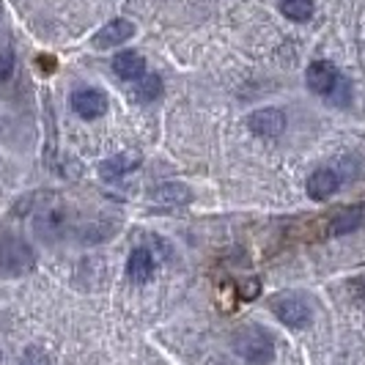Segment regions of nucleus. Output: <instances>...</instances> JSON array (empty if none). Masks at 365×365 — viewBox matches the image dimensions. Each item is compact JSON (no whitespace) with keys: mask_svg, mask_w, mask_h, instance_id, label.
Listing matches in <instances>:
<instances>
[{"mask_svg":"<svg viewBox=\"0 0 365 365\" xmlns=\"http://www.w3.org/2000/svg\"><path fill=\"white\" fill-rule=\"evenodd\" d=\"M234 349L247 365H269L274 360V338L261 324H247L239 329Z\"/></svg>","mask_w":365,"mask_h":365,"instance_id":"nucleus-1","label":"nucleus"},{"mask_svg":"<svg viewBox=\"0 0 365 365\" xmlns=\"http://www.w3.org/2000/svg\"><path fill=\"white\" fill-rule=\"evenodd\" d=\"M305 83L313 93L332 99V102H344V93L349 91V83L344 80V74L338 72L329 61H313L305 72Z\"/></svg>","mask_w":365,"mask_h":365,"instance_id":"nucleus-2","label":"nucleus"},{"mask_svg":"<svg viewBox=\"0 0 365 365\" xmlns=\"http://www.w3.org/2000/svg\"><path fill=\"white\" fill-rule=\"evenodd\" d=\"M269 311L277 316V322H283L286 327L292 329H302L313 322V308L308 305V299L292 292H283L272 297L269 299Z\"/></svg>","mask_w":365,"mask_h":365,"instance_id":"nucleus-3","label":"nucleus"},{"mask_svg":"<svg viewBox=\"0 0 365 365\" xmlns=\"http://www.w3.org/2000/svg\"><path fill=\"white\" fill-rule=\"evenodd\" d=\"M36 256L19 237L0 239V274H25L34 269Z\"/></svg>","mask_w":365,"mask_h":365,"instance_id":"nucleus-4","label":"nucleus"},{"mask_svg":"<svg viewBox=\"0 0 365 365\" xmlns=\"http://www.w3.org/2000/svg\"><path fill=\"white\" fill-rule=\"evenodd\" d=\"M247 127L258 138H280L286 129V115L277 108H261L247 115Z\"/></svg>","mask_w":365,"mask_h":365,"instance_id":"nucleus-5","label":"nucleus"},{"mask_svg":"<svg viewBox=\"0 0 365 365\" xmlns=\"http://www.w3.org/2000/svg\"><path fill=\"white\" fill-rule=\"evenodd\" d=\"M72 110L80 118L93 121L108 110V96L99 88H80V91L72 93Z\"/></svg>","mask_w":365,"mask_h":365,"instance_id":"nucleus-6","label":"nucleus"},{"mask_svg":"<svg viewBox=\"0 0 365 365\" xmlns=\"http://www.w3.org/2000/svg\"><path fill=\"white\" fill-rule=\"evenodd\" d=\"M363 225H365V203H354V206H346V209L329 215L327 234L329 237H344V234H351V231H357Z\"/></svg>","mask_w":365,"mask_h":365,"instance_id":"nucleus-7","label":"nucleus"},{"mask_svg":"<svg viewBox=\"0 0 365 365\" xmlns=\"http://www.w3.org/2000/svg\"><path fill=\"white\" fill-rule=\"evenodd\" d=\"M135 36V25L129 19H110L108 25L93 36V47L108 50V47H118Z\"/></svg>","mask_w":365,"mask_h":365,"instance_id":"nucleus-8","label":"nucleus"},{"mask_svg":"<svg viewBox=\"0 0 365 365\" xmlns=\"http://www.w3.org/2000/svg\"><path fill=\"white\" fill-rule=\"evenodd\" d=\"M113 72L118 74L121 80H140L143 74H146V58L140 53H135V50H124V53H118L113 58Z\"/></svg>","mask_w":365,"mask_h":365,"instance_id":"nucleus-9","label":"nucleus"},{"mask_svg":"<svg viewBox=\"0 0 365 365\" xmlns=\"http://www.w3.org/2000/svg\"><path fill=\"white\" fill-rule=\"evenodd\" d=\"M151 274H154V256L148 253L146 247H138V250H132L129 253V261H127V277L132 283H138V286H143L151 280Z\"/></svg>","mask_w":365,"mask_h":365,"instance_id":"nucleus-10","label":"nucleus"},{"mask_svg":"<svg viewBox=\"0 0 365 365\" xmlns=\"http://www.w3.org/2000/svg\"><path fill=\"white\" fill-rule=\"evenodd\" d=\"M140 163H143V157H140L138 151H121V154H115V157L105 160L102 168H99V173H102L105 179H115V176L132 173Z\"/></svg>","mask_w":365,"mask_h":365,"instance_id":"nucleus-11","label":"nucleus"},{"mask_svg":"<svg viewBox=\"0 0 365 365\" xmlns=\"http://www.w3.org/2000/svg\"><path fill=\"white\" fill-rule=\"evenodd\" d=\"M338 176L332 173V170H316L311 179H308V195H311L313 201H327L329 195H335V190H338Z\"/></svg>","mask_w":365,"mask_h":365,"instance_id":"nucleus-12","label":"nucleus"},{"mask_svg":"<svg viewBox=\"0 0 365 365\" xmlns=\"http://www.w3.org/2000/svg\"><path fill=\"white\" fill-rule=\"evenodd\" d=\"M316 3L313 0H280V14L292 22H305L313 17Z\"/></svg>","mask_w":365,"mask_h":365,"instance_id":"nucleus-13","label":"nucleus"},{"mask_svg":"<svg viewBox=\"0 0 365 365\" xmlns=\"http://www.w3.org/2000/svg\"><path fill=\"white\" fill-rule=\"evenodd\" d=\"M163 93V80L157 74H143L138 83V99L140 102H154Z\"/></svg>","mask_w":365,"mask_h":365,"instance_id":"nucleus-14","label":"nucleus"},{"mask_svg":"<svg viewBox=\"0 0 365 365\" xmlns=\"http://www.w3.org/2000/svg\"><path fill=\"white\" fill-rule=\"evenodd\" d=\"M237 294L242 297V299H256L258 294H261V280L258 277H247V280H242V283H237Z\"/></svg>","mask_w":365,"mask_h":365,"instance_id":"nucleus-15","label":"nucleus"},{"mask_svg":"<svg viewBox=\"0 0 365 365\" xmlns=\"http://www.w3.org/2000/svg\"><path fill=\"white\" fill-rule=\"evenodd\" d=\"M349 297H351V302H354L357 308H363L365 311V277L349 280Z\"/></svg>","mask_w":365,"mask_h":365,"instance_id":"nucleus-16","label":"nucleus"},{"mask_svg":"<svg viewBox=\"0 0 365 365\" xmlns=\"http://www.w3.org/2000/svg\"><path fill=\"white\" fill-rule=\"evenodd\" d=\"M11 72H14V58H11V55H6V53H0V83H3V80H9Z\"/></svg>","mask_w":365,"mask_h":365,"instance_id":"nucleus-17","label":"nucleus"}]
</instances>
